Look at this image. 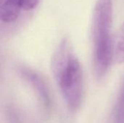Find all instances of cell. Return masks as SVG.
<instances>
[{
  "mask_svg": "<svg viewBox=\"0 0 124 123\" xmlns=\"http://www.w3.org/2000/svg\"><path fill=\"white\" fill-rule=\"evenodd\" d=\"M51 70L62 98L72 111L79 109L84 92L81 64L68 38H63L53 53Z\"/></svg>",
  "mask_w": 124,
  "mask_h": 123,
  "instance_id": "1",
  "label": "cell"
},
{
  "mask_svg": "<svg viewBox=\"0 0 124 123\" xmlns=\"http://www.w3.org/2000/svg\"><path fill=\"white\" fill-rule=\"evenodd\" d=\"M112 0H97L93 12L92 35L95 75L102 79L113 62L114 39L112 36Z\"/></svg>",
  "mask_w": 124,
  "mask_h": 123,
  "instance_id": "2",
  "label": "cell"
},
{
  "mask_svg": "<svg viewBox=\"0 0 124 123\" xmlns=\"http://www.w3.org/2000/svg\"><path fill=\"white\" fill-rule=\"evenodd\" d=\"M19 71L23 79L36 93L43 107L45 109H49L51 107L52 100L49 88L43 78L38 72L27 67H21Z\"/></svg>",
  "mask_w": 124,
  "mask_h": 123,
  "instance_id": "3",
  "label": "cell"
},
{
  "mask_svg": "<svg viewBox=\"0 0 124 123\" xmlns=\"http://www.w3.org/2000/svg\"><path fill=\"white\" fill-rule=\"evenodd\" d=\"M39 0H0V19L4 23L15 21L23 11L36 8Z\"/></svg>",
  "mask_w": 124,
  "mask_h": 123,
  "instance_id": "4",
  "label": "cell"
},
{
  "mask_svg": "<svg viewBox=\"0 0 124 123\" xmlns=\"http://www.w3.org/2000/svg\"><path fill=\"white\" fill-rule=\"evenodd\" d=\"M110 123H124V80L112 111Z\"/></svg>",
  "mask_w": 124,
  "mask_h": 123,
  "instance_id": "5",
  "label": "cell"
},
{
  "mask_svg": "<svg viewBox=\"0 0 124 123\" xmlns=\"http://www.w3.org/2000/svg\"><path fill=\"white\" fill-rule=\"evenodd\" d=\"M113 62L118 64L124 63V22L114 38Z\"/></svg>",
  "mask_w": 124,
  "mask_h": 123,
  "instance_id": "6",
  "label": "cell"
}]
</instances>
